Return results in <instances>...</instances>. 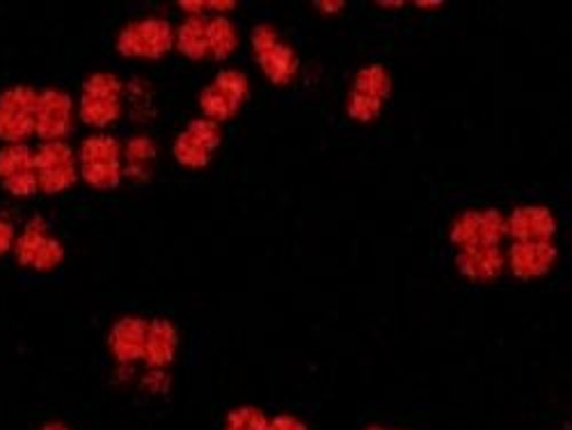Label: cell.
I'll return each instance as SVG.
<instances>
[{"label": "cell", "mask_w": 572, "mask_h": 430, "mask_svg": "<svg viewBox=\"0 0 572 430\" xmlns=\"http://www.w3.org/2000/svg\"><path fill=\"white\" fill-rule=\"evenodd\" d=\"M79 179L90 188L112 190L122 181V145L110 133H97L83 140L76 154Z\"/></svg>", "instance_id": "cell-1"}, {"label": "cell", "mask_w": 572, "mask_h": 430, "mask_svg": "<svg viewBox=\"0 0 572 430\" xmlns=\"http://www.w3.org/2000/svg\"><path fill=\"white\" fill-rule=\"evenodd\" d=\"M124 108V85L115 74L108 71H97L85 79L81 99H79V117L81 122L92 129H108L119 122Z\"/></svg>", "instance_id": "cell-2"}, {"label": "cell", "mask_w": 572, "mask_h": 430, "mask_svg": "<svg viewBox=\"0 0 572 430\" xmlns=\"http://www.w3.org/2000/svg\"><path fill=\"white\" fill-rule=\"evenodd\" d=\"M12 252L19 266L33 273H53L64 261L62 241L51 234V227L37 215L23 225L21 231H16Z\"/></svg>", "instance_id": "cell-3"}, {"label": "cell", "mask_w": 572, "mask_h": 430, "mask_svg": "<svg viewBox=\"0 0 572 430\" xmlns=\"http://www.w3.org/2000/svg\"><path fill=\"white\" fill-rule=\"evenodd\" d=\"M175 46L172 23L163 16H147L127 23L117 33L115 49L124 58H142V60H158L165 53H170Z\"/></svg>", "instance_id": "cell-4"}, {"label": "cell", "mask_w": 572, "mask_h": 430, "mask_svg": "<svg viewBox=\"0 0 572 430\" xmlns=\"http://www.w3.org/2000/svg\"><path fill=\"white\" fill-rule=\"evenodd\" d=\"M37 89L31 85H10L0 92V142L21 145L35 135Z\"/></svg>", "instance_id": "cell-5"}, {"label": "cell", "mask_w": 572, "mask_h": 430, "mask_svg": "<svg viewBox=\"0 0 572 430\" xmlns=\"http://www.w3.org/2000/svg\"><path fill=\"white\" fill-rule=\"evenodd\" d=\"M37 190L44 195H60L79 181L76 152L69 142H41L35 150Z\"/></svg>", "instance_id": "cell-6"}, {"label": "cell", "mask_w": 572, "mask_h": 430, "mask_svg": "<svg viewBox=\"0 0 572 430\" xmlns=\"http://www.w3.org/2000/svg\"><path fill=\"white\" fill-rule=\"evenodd\" d=\"M392 92V79L383 64H369L357 71L348 94V115L355 122H373Z\"/></svg>", "instance_id": "cell-7"}, {"label": "cell", "mask_w": 572, "mask_h": 430, "mask_svg": "<svg viewBox=\"0 0 572 430\" xmlns=\"http://www.w3.org/2000/svg\"><path fill=\"white\" fill-rule=\"evenodd\" d=\"M254 58L273 85H289L298 74V58L289 44L282 41L273 26H257L252 31Z\"/></svg>", "instance_id": "cell-8"}, {"label": "cell", "mask_w": 572, "mask_h": 430, "mask_svg": "<svg viewBox=\"0 0 572 430\" xmlns=\"http://www.w3.org/2000/svg\"><path fill=\"white\" fill-rule=\"evenodd\" d=\"M248 79L238 69H223L200 97V106L204 110V119L211 122H227L238 110H241L243 101L248 99Z\"/></svg>", "instance_id": "cell-9"}, {"label": "cell", "mask_w": 572, "mask_h": 430, "mask_svg": "<svg viewBox=\"0 0 572 430\" xmlns=\"http://www.w3.org/2000/svg\"><path fill=\"white\" fill-rule=\"evenodd\" d=\"M74 99L64 89L46 87L37 94L35 135L41 142H60L74 129Z\"/></svg>", "instance_id": "cell-10"}, {"label": "cell", "mask_w": 572, "mask_h": 430, "mask_svg": "<svg viewBox=\"0 0 572 430\" xmlns=\"http://www.w3.org/2000/svg\"><path fill=\"white\" fill-rule=\"evenodd\" d=\"M0 188L19 200H28L39 193L35 175V150L28 142L5 145L0 150Z\"/></svg>", "instance_id": "cell-11"}, {"label": "cell", "mask_w": 572, "mask_h": 430, "mask_svg": "<svg viewBox=\"0 0 572 430\" xmlns=\"http://www.w3.org/2000/svg\"><path fill=\"white\" fill-rule=\"evenodd\" d=\"M504 234V218L497 211H467L456 218L454 229H451V241L461 248V252L499 248V241H502Z\"/></svg>", "instance_id": "cell-12"}, {"label": "cell", "mask_w": 572, "mask_h": 430, "mask_svg": "<svg viewBox=\"0 0 572 430\" xmlns=\"http://www.w3.org/2000/svg\"><path fill=\"white\" fill-rule=\"evenodd\" d=\"M221 145V127L211 119H195L175 140V158L190 170H202Z\"/></svg>", "instance_id": "cell-13"}, {"label": "cell", "mask_w": 572, "mask_h": 430, "mask_svg": "<svg viewBox=\"0 0 572 430\" xmlns=\"http://www.w3.org/2000/svg\"><path fill=\"white\" fill-rule=\"evenodd\" d=\"M504 227L507 234L515 238V243H552L557 234L555 215L545 206L515 208Z\"/></svg>", "instance_id": "cell-14"}, {"label": "cell", "mask_w": 572, "mask_h": 430, "mask_svg": "<svg viewBox=\"0 0 572 430\" xmlns=\"http://www.w3.org/2000/svg\"><path fill=\"white\" fill-rule=\"evenodd\" d=\"M147 323L150 321L140 316H124L110 327L108 346L115 355V360L122 367H131L140 360H145Z\"/></svg>", "instance_id": "cell-15"}, {"label": "cell", "mask_w": 572, "mask_h": 430, "mask_svg": "<svg viewBox=\"0 0 572 430\" xmlns=\"http://www.w3.org/2000/svg\"><path fill=\"white\" fill-rule=\"evenodd\" d=\"M557 261L552 243H515L509 254L511 271L522 279H536L550 273Z\"/></svg>", "instance_id": "cell-16"}, {"label": "cell", "mask_w": 572, "mask_h": 430, "mask_svg": "<svg viewBox=\"0 0 572 430\" xmlns=\"http://www.w3.org/2000/svg\"><path fill=\"white\" fill-rule=\"evenodd\" d=\"M179 346L177 327L168 319H154L147 323V344H145V362L152 369L168 367Z\"/></svg>", "instance_id": "cell-17"}, {"label": "cell", "mask_w": 572, "mask_h": 430, "mask_svg": "<svg viewBox=\"0 0 572 430\" xmlns=\"http://www.w3.org/2000/svg\"><path fill=\"white\" fill-rule=\"evenodd\" d=\"M156 165V145L147 135H133L122 147V172L133 181H147Z\"/></svg>", "instance_id": "cell-18"}, {"label": "cell", "mask_w": 572, "mask_h": 430, "mask_svg": "<svg viewBox=\"0 0 572 430\" xmlns=\"http://www.w3.org/2000/svg\"><path fill=\"white\" fill-rule=\"evenodd\" d=\"M458 271L474 282L494 279L504 271V254L499 248L463 250L458 254Z\"/></svg>", "instance_id": "cell-19"}, {"label": "cell", "mask_w": 572, "mask_h": 430, "mask_svg": "<svg viewBox=\"0 0 572 430\" xmlns=\"http://www.w3.org/2000/svg\"><path fill=\"white\" fill-rule=\"evenodd\" d=\"M206 19L204 16H190L183 21L179 31L175 33V46L190 58V60H204L208 56V41H206Z\"/></svg>", "instance_id": "cell-20"}, {"label": "cell", "mask_w": 572, "mask_h": 430, "mask_svg": "<svg viewBox=\"0 0 572 430\" xmlns=\"http://www.w3.org/2000/svg\"><path fill=\"white\" fill-rule=\"evenodd\" d=\"M206 41H208V56L216 60L229 58L238 46V33L234 23L225 16H216L206 23Z\"/></svg>", "instance_id": "cell-21"}, {"label": "cell", "mask_w": 572, "mask_h": 430, "mask_svg": "<svg viewBox=\"0 0 572 430\" xmlns=\"http://www.w3.org/2000/svg\"><path fill=\"white\" fill-rule=\"evenodd\" d=\"M269 419L257 408H238L229 413L225 430H269Z\"/></svg>", "instance_id": "cell-22"}, {"label": "cell", "mask_w": 572, "mask_h": 430, "mask_svg": "<svg viewBox=\"0 0 572 430\" xmlns=\"http://www.w3.org/2000/svg\"><path fill=\"white\" fill-rule=\"evenodd\" d=\"M14 238H16L14 223L10 218H0V259H3L8 252H12Z\"/></svg>", "instance_id": "cell-23"}, {"label": "cell", "mask_w": 572, "mask_h": 430, "mask_svg": "<svg viewBox=\"0 0 572 430\" xmlns=\"http://www.w3.org/2000/svg\"><path fill=\"white\" fill-rule=\"evenodd\" d=\"M269 430H307V426L291 415H279L269 423Z\"/></svg>", "instance_id": "cell-24"}, {"label": "cell", "mask_w": 572, "mask_h": 430, "mask_svg": "<svg viewBox=\"0 0 572 430\" xmlns=\"http://www.w3.org/2000/svg\"><path fill=\"white\" fill-rule=\"evenodd\" d=\"M41 430H71V428L67 423H62V421H49V423L41 426Z\"/></svg>", "instance_id": "cell-25"}, {"label": "cell", "mask_w": 572, "mask_h": 430, "mask_svg": "<svg viewBox=\"0 0 572 430\" xmlns=\"http://www.w3.org/2000/svg\"><path fill=\"white\" fill-rule=\"evenodd\" d=\"M317 8H325V12H339L344 3H317Z\"/></svg>", "instance_id": "cell-26"}, {"label": "cell", "mask_w": 572, "mask_h": 430, "mask_svg": "<svg viewBox=\"0 0 572 430\" xmlns=\"http://www.w3.org/2000/svg\"><path fill=\"white\" fill-rule=\"evenodd\" d=\"M442 3H417V8H440Z\"/></svg>", "instance_id": "cell-27"}, {"label": "cell", "mask_w": 572, "mask_h": 430, "mask_svg": "<svg viewBox=\"0 0 572 430\" xmlns=\"http://www.w3.org/2000/svg\"><path fill=\"white\" fill-rule=\"evenodd\" d=\"M380 8H401L403 3H378Z\"/></svg>", "instance_id": "cell-28"}, {"label": "cell", "mask_w": 572, "mask_h": 430, "mask_svg": "<svg viewBox=\"0 0 572 430\" xmlns=\"http://www.w3.org/2000/svg\"><path fill=\"white\" fill-rule=\"evenodd\" d=\"M367 430H385V428H380V426H371V428H367Z\"/></svg>", "instance_id": "cell-29"}]
</instances>
